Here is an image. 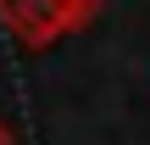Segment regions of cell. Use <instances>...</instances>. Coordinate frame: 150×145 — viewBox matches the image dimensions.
I'll use <instances>...</instances> for the list:
<instances>
[{"label":"cell","instance_id":"6da1fadb","mask_svg":"<svg viewBox=\"0 0 150 145\" xmlns=\"http://www.w3.org/2000/svg\"><path fill=\"white\" fill-rule=\"evenodd\" d=\"M95 11H100V0H0V17L28 45H50L61 34H78Z\"/></svg>","mask_w":150,"mask_h":145},{"label":"cell","instance_id":"7a4b0ae2","mask_svg":"<svg viewBox=\"0 0 150 145\" xmlns=\"http://www.w3.org/2000/svg\"><path fill=\"white\" fill-rule=\"evenodd\" d=\"M0 145H11V129H6V117H0Z\"/></svg>","mask_w":150,"mask_h":145}]
</instances>
